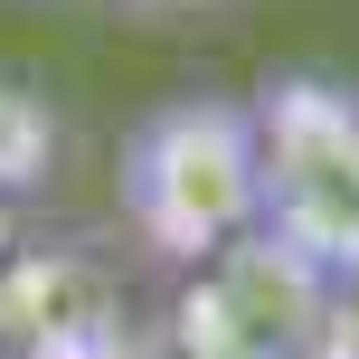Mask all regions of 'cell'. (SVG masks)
Wrapping results in <instances>:
<instances>
[{"label": "cell", "mask_w": 359, "mask_h": 359, "mask_svg": "<svg viewBox=\"0 0 359 359\" xmlns=\"http://www.w3.org/2000/svg\"><path fill=\"white\" fill-rule=\"evenodd\" d=\"M10 255H19V217H10V198H0V274H10Z\"/></svg>", "instance_id": "cell-5"}, {"label": "cell", "mask_w": 359, "mask_h": 359, "mask_svg": "<svg viewBox=\"0 0 359 359\" xmlns=\"http://www.w3.org/2000/svg\"><path fill=\"white\" fill-rule=\"evenodd\" d=\"M48 161H57V114L38 104L29 86H0V198L38 189Z\"/></svg>", "instance_id": "cell-4"}, {"label": "cell", "mask_w": 359, "mask_h": 359, "mask_svg": "<svg viewBox=\"0 0 359 359\" xmlns=\"http://www.w3.org/2000/svg\"><path fill=\"white\" fill-rule=\"evenodd\" d=\"M114 208L133 246L180 274L255 246V104L246 95H170L114 151Z\"/></svg>", "instance_id": "cell-1"}, {"label": "cell", "mask_w": 359, "mask_h": 359, "mask_svg": "<svg viewBox=\"0 0 359 359\" xmlns=\"http://www.w3.org/2000/svg\"><path fill=\"white\" fill-rule=\"evenodd\" d=\"M255 104V236L322 293L359 284V86L284 67Z\"/></svg>", "instance_id": "cell-2"}, {"label": "cell", "mask_w": 359, "mask_h": 359, "mask_svg": "<svg viewBox=\"0 0 359 359\" xmlns=\"http://www.w3.org/2000/svg\"><path fill=\"white\" fill-rule=\"evenodd\" d=\"M114 10H208V0H114Z\"/></svg>", "instance_id": "cell-6"}, {"label": "cell", "mask_w": 359, "mask_h": 359, "mask_svg": "<svg viewBox=\"0 0 359 359\" xmlns=\"http://www.w3.org/2000/svg\"><path fill=\"white\" fill-rule=\"evenodd\" d=\"M104 284L86 255H10L0 274V359H76L104 341Z\"/></svg>", "instance_id": "cell-3"}]
</instances>
